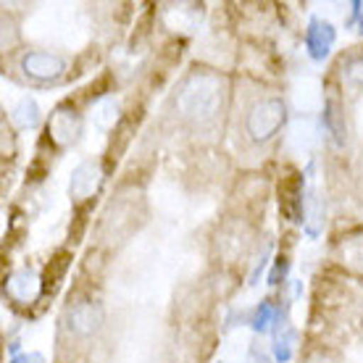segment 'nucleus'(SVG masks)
<instances>
[]
</instances>
